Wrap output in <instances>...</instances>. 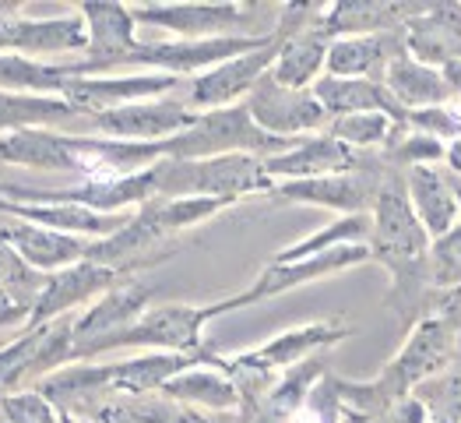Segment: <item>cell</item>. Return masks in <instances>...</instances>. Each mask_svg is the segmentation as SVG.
<instances>
[{
  "label": "cell",
  "mask_w": 461,
  "mask_h": 423,
  "mask_svg": "<svg viewBox=\"0 0 461 423\" xmlns=\"http://www.w3.org/2000/svg\"><path fill=\"white\" fill-rule=\"evenodd\" d=\"M0 53H18L32 60L88 53V25L81 11L60 18H14V7H0Z\"/></svg>",
  "instance_id": "30bf717a"
},
{
  "label": "cell",
  "mask_w": 461,
  "mask_h": 423,
  "mask_svg": "<svg viewBox=\"0 0 461 423\" xmlns=\"http://www.w3.org/2000/svg\"><path fill=\"white\" fill-rule=\"evenodd\" d=\"M158 194L155 198H222L240 201L250 194H275V180L265 170L261 155H215L197 162L162 159L158 166Z\"/></svg>",
  "instance_id": "277c9868"
},
{
  "label": "cell",
  "mask_w": 461,
  "mask_h": 423,
  "mask_svg": "<svg viewBox=\"0 0 461 423\" xmlns=\"http://www.w3.org/2000/svg\"><path fill=\"white\" fill-rule=\"evenodd\" d=\"M158 395L184 402L194 409H208V413H243V395L240 385L232 382L230 363L226 367H191L184 374H176L173 382H166Z\"/></svg>",
  "instance_id": "4316f807"
},
{
  "label": "cell",
  "mask_w": 461,
  "mask_h": 423,
  "mask_svg": "<svg viewBox=\"0 0 461 423\" xmlns=\"http://www.w3.org/2000/svg\"><path fill=\"white\" fill-rule=\"evenodd\" d=\"M426 7L429 4H412V0H335L321 18V32L331 42L394 32V29H405L412 18H420Z\"/></svg>",
  "instance_id": "d6986e66"
},
{
  "label": "cell",
  "mask_w": 461,
  "mask_h": 423,
  "mask_svg": "<svg viewBox=\"0 0 461 423\" xmlns=\"http://www.w3.org/2000/svg\"><path fill=\"white\" fill-rule=\"evenodd\" d=\"M0 420L4 423H57L60 409L39 391V388H25V391H11L0 399Z\"/></svg>",
  "instance_id": "d590c367"
},
{
  "label": "cell",
  "mask_w": 461,
  "mask_h": 423,
  "mask_svg": "<svg viewBox=\"0 0 461 423\" xmlns=\"http://www.w3.org/2000/svg\"><path fill=\"white\" fill-rule=\"evenodd\" d=\"M356 336V328L346 317H328V321H310V325H296L285 328L282 336H275L268 343H261L258 349L236 353L230 360L232 371H247V374H261V378H278L289 367L303 363L310 356L324 353V349L339 346Z\"/></svg>",
  "instance_id": "5b68a950"
},
{
  "label": "cell",
  "mask_w": 461,
  "mask_h": 423,
  "mask_svg": "<svg viewBox=\"0 0 461 423\" xmlns=\"http://www.w3.org/2000/svg\"><path fill=\"white\" fill-rule=\"evenodd\" d=\"M18 321L25 325V321H29V310H22L18 304H11V300L0 293V328H4V325H18Z\"/></svg>",
  "instance_id": "f35d334b"
},
{
  "label": "cell",
  "mask_w": 461,
  "mask_h": 423,
  "mask_svg": "<svg viewBox=\"0 0 461 423\" xmlns=\"http://www.w3.org/2000/svg\"><path fill=\"white\" fill-rule=\"evenodd\" d=\"M398 127L402 124L387 114H348L335 116L328 124V134L346 142L348 149H356V152H384Z\"/></svg>",
  "instance_id": "1f68e13d"
},
{
  "label": "cell",
  "mask_w": 461,
  "mask_h": 423,
  "mask_svg": "<svg viewBox=\"0 0 461 423\" xmlns=\"http://www.w3.org/2000/svg\"><path fill=\"white\" fill-rule=\"evenodd\" d=\"M447 317L461 328V286L458 290H447V293H433L429 297V308H426V317Z\"/></svg>",
  "instance_id": "74e56055"
},
{
  "label": "cell",
  "mask_w": 461,
  "mask_h": 423,
  "mask_svg": "<svg viewBox=\"0 0 461 423\" xmlns=\"http://www.w3.org/2000/svg\"><path fill=\"white\" fill-rule=\"evenodd\" d=\"M409 53L429 68H447L461 60V4L444 0L429 4L420 18L405 25Z\"/></svg>",
  "instance_id": "603a6c76"
},
{
  "label": "cell",
  "mask_w": 461,
  "mask_h": 423,
  "mask_svg": "<svg viewBox=\"0 0 461 423\" xmlns=\"http://www.w3.org/2000/svg\"><path fill=\"white\" fill-rule=\"evenodd\" d=\"M370 233H374V216H339L324 230L310 233L307 240L278 251L271 262H303V258L335 251V247H348V244H366L370 247Z\"/></svg>",
  "instance_id": "4dcf8cb0"
},
{
  "label": "cell",
  "mask_w": 461,
  "mask_h": 423,
  "mask_svg": "<svg viewBox=\"0 0 461 423\" xmlns=\"http://www.w3.org/2000/svg\"><path fill=\"white\" fill-rule=\"evenodd\" d=\"M328 46L331 39L321 32V25L282 39L268 75L285 88H313L328 71Z\"/></svg>",
  "instance_id": "f1b7e54d"
},
{
  "label": "cell",
  "mask_w": 461,
  "mask_h": 423,
  "mask_svg": "<svg viewBox=\"0 0 461 423\" xmlns=\"http://www.w3.org/2000/svg\"><path fill=\"white\" fill-rule=\"evenodd\" d=\"M405 188H409V201L416 208V219L423 223L429 240L444 236L461 223L458 198L451 188L447 166H412V170H405Z\"/></svg>",
  "instance_id": "d4e9b609"
},
{
  "label": "cell",
  "mask_w": 461,
  "mask_h": 423,
  "mask_svg": "<svg viewBox=\"0 0 461 423\" xmlns=\"http://www.w3.org/2000/svg\"><path fill=\"white\" fill-rule=\"evenodd\" d=\"M313 96L317 103L324 106V114L331 116H348V114H387L394 116L398 124H405V110L402 103L387 92L384 81H374V78H335L324 75L313 85Z\"/></svg>",
  "instance_id": "cb8c5ba5"
},
{
  "label": "cell",
  "mask_w": 461,
  "mask_h": 423,
  "mask_svg": "<svg viewBox=\"0 0 461 423\" xmlns=\"http://www.w3.org/2000/svg\"><path fill=\"white\" fill-rule=\"evenodd\" d=\"M278 11L271 4H134L131 14L138 25L166 29L176 39H265L275 36Z\"/></svg>",
  "instance_id": "7a4b0ae2"
},
{
  "label": "cell",
  "mask_w": 461,
  "mask_h": 423,
  "mask_svg": "<svg viewBox=\"0 0 461 423\" xmlns=\"http://www.w3.org/2000/svg\"><path fill=\"white\" fill-rule=\"evenodd\" d=\"M402 53H409V36H405V29L377 32V36L335 39V42L328 46V71H324V75L384 81L387 64L398 60Z\"/></svg>",
  "instance_id": "ffe728a7"
},
{
  "label": "cell",
  "mask_w": 461,
  "mask_h": 423,
  "mask_svg": "<svg viewBox=\"0 0 461 423\" xmlns=\"http://www.w3.org/2000/svg\"><path fill=\"white\" fill-rule=\"evenodd\" d=\"M363 262H370V247H366V244L335 247V251L313 254V258H303V262H268L243 293L230 297V304H232V310L250 308V304L282 297V293H289V290H296V286H310V282H317V279H324V275H339V271L352 269V265H363Z\"/></svg>",
  "instance_id": "8fae6325"
},
{
  "label": "cell",
  "mask_w": 461,
  "mask_h": 423,
  "mask_svg": "<svg viewBox=\"0 0 461 423\" xmlns=\"http://www.w3.org/2000/svg\"><path fill=\"white\" fill-rule=\"evenodd\" d=\"M0 240L11 244L29 265L42 275L60 269H71L77 262H88L92 240L88 236H75V233L46 230L39 223H25V219H11L0 216Z\"/></svg>",
  "instance_id": "ac0fdd59"
},
{
  "label": "cell",
  "mask_w": 461,
  "mask_h": 423,
  "mask_svg": "<svg viewBox=\"0 0 461 423\" xmlns=\"http://www.w3.org/2000/svg\"><path fill=\"white\" fill-rule=\"evenodd\" d=\"M243 106L250 110L261 131L278 134V138H310L313 131L331 124V116L317 103L313 88H285L271 75L258 81V88L247 96Z\"/></svg>",
  "instance_id": "9c48e42d"
},
{
  "label": "cell",
  "mask_w": 461,
  "mask_h": 423,
  "mask_svg": "<svg viewBox=\"0 0 461 423\" xmlns=\"http://www.w3.org/2000/svg\"><path fill=\"white\" fill-rule=\"evenodd\" d=\"M451 173V170H447ZM451 188H455V198H458V216H461V177L458 173H451Z\"/></svg>",
  "instance_id": "60d3db41"
},
{
  "label": "cell",
  "mask_w": 461,
  "mask_h": 423,
  "mask_svg": "<svg viewBox=\"0 0 461 423\" xmlns=\"http://www.w3.org/2000/svg\"><path fill=\"white\" fill-rule=\"evenodd\" d=\"M328 374V360L317 353L275 378V385L247 409V423H300L310 391Z\"/></svg>",
  "instance_id": "44dd1931"
},
{
  "label": "cell",
  "mask_w": 461,
  "mask_h": 423,
  "mask_svg": "<svg viewBox=\"0 0 461 423\" xmlns=\"http://www.w3.org/2000/svg\"><path fill=\"white\" fill-rule=\"evenodd\" d=\"M426 409V423H461V360L412 391Z\"/></svg>",
  "instance_id": "836d02e7"
},
{
  "label": "cell",
  "mask_w": 461,
  "mask_h": 423,
  "mask_svg": "<svg viewBox=\"0 0 461 423\" xmlns=\"http://www.w3.org/2000/svg\"><path fill=\"white\" fill-rule=\"evenodd\" d=\"M384 173L387 162L384 155L377 152L352 173L313 177V180H285V184L275 188V194L285 198V201L331 208V212H342V216H370L374 205H377L381 184H384Z\"/></svg>",
  "instance_id": "52a82bcc"
},
{
  "label": "cell",
  "mask_w": 461,
  "mask_h": 423,
  "mask_svg": "<svg viewBox=\"0 0 461 423\" xmlns=\"http://www.w3.org/2000/svg\"><path fill=\"white\" fill-rule=\"evenodd\" d=\"M405 127L423 131L429 138L451 145L461 142V103H447V106H429V110H412L405 116Z\"/></svg>",
  "instance_id": "8d00e7d4"
},
{
  "label": "cell",
  "mask_w": 461,
  "mask_h": 423,
  "mask_svg": "<svg viewBox=\"0 0 461 423\" xmlns=\"http://www.w3.org/2000/svg\"><path fill=\"white\" fill-rule=\"evenodd\" d=\"M303 138H278L268 134L254 124L250 110L240 103V106H226V110H208V114H197L191 127L169 142H162L166 159L173 162H197V159H215V155H282L289 149H296Z\"/></svg>",
  "instance_id": "3957f363"
},
{
  "label": "cell",
  "mask_w": 461,
  "mask_h": 423,
  "mask_svg": "<svg viewBox=\"0 0 461 423\" xmlns=\"http://www.w3.org/2000/svg\"><path fill=\"white\" fill-rule=\"evenodd\" d=\"M158 282H152L149 275H127L120 279L110 293H103L92 308L81 317H75V360L77 353L113 332H123L127 325H134L145 310L152 308Z\"/></svg>",
  "instance_id": "5bb4252c"
},
{
  "label": "cell",
  "mask_w": 461,
  "mask_h": 423,
  "mask_svg": "<svg viewBox=\"0 0 461 423\" xmlns=\"http://www.w3.org/2000/svg\"><path fill=\"white\" fill-rule=\"evenodd\" d=\"M81 18L88 25V53H85V75H110L116 71L138 46V22L127 4L116 0H85Z\"/></svg>",
  "instance_id": "2e32d148"
},
{
  "label": "cell",
  "mask_w": 461,
  "mask_h": 423,
  "mask_svg": "<svg viewBox=\"0 0 461 423\" xmlns=\"http://www.w3.org/2000/svg\"><path fill=\"white\" fill-rule=\"evenodd\" d=\"M232 314L230 297L212 304H152L134 325L113 332L77 353V360L110 356L116 349H149V353H204V325Z\"/></svg>",
  "instance_id": "6da1fadb"
},
{
  "label": "cell",
  "mask_w": 461,
  "mask_h": 423,
  "mask_svg": "<svg viewBox=\"0 0 461 423\" xmlns=\"http://www.w3.org/2000/svg\"><path fill=\"white\" fill-rule=\"evenodd\" d=\"M265 39H243V36H222V39H166V42H138L134 53L120 68H149L162 75L176 78H201L204 71L226 64L240 53H250L265 46Z\"/></svg>",
  "instance_id": "8992f818"
},
{
  "label": "cell",
  "mask_w": 461,
  "mask_h": 423,
  "mask_svg": "<svg viewBox=\"0 0 461 423\" xmlns=\"http://www.w3.org/2000/svg\"><path fill=\"white\" fill-rule=\"evenodd\" d=\"M278 46H282V39L271 36L265 46H258L250 53H240L226 64L204 71L201 78H191L187 81V106L194 114H208V110L240 106L236 99L247 103V96L258 88V81L271 71V64L278 57Z\"/></svg>",
  "instance_id": "ba28073f"
},
{
  "label": "cell",
  "mask_w": 461,
  "mask_h": 423,
  "mask_svg": "<svg viewBox=\"0 0 461 423\" xmlns=\"http://www.w3.org/2000/svg\"><path fill=\"white\" fill-rule=\"evenodd\" d=\"M0 162L25 166V170H46V173H77L81 180L85 162L75 152V138L64 131H14L0 138Z\"/></svg>",
  "instance_id": "7402d4cb"
},
{
  "label": "cell",
  "mask_w": 461,
  "mask_h": 423,
  "mask_svg": "<svg viewBox=\"0 0 461 423\" xmlns=\"http://www.w3.org/2000/svg\"><path fill=\"white\" fill-rule=\"evenodd\" d=\"M384 85H387V92L402 103L405 114L458 103V99H455V88L447 85L444 71H440V68H429L423 60H416L412 53H402L398 60L387 64Z\"/></svg>",
  "instance_id": "83f0119b"
},
{
  "label": "cell",
  "mask_w": 461,
  "mask_h": 423,
  "mask_svg": "<svg viewBox=\"0 0 461 423\" xmlns=\"http://www.w3.org/2000/svg\"><path fill=\"white\" fill-rule=\"evenodd\" d=\"M366 159H370L366 152H356V149H348L346 142H339L328 131H321V134L303 138L296 149L265 159V170H268V177L275 184H285V180H313V177L352 173Z\"/></svg>",
  "instance_id": "e0dca14e"
},
{
  "label": "cell",
  "mask_w": 461,
  "mask_h": 423,
  "mask_svg": "<svg viewBox=\"0 0 461 423\" xmlns=\"http://www.w3.org/2000/svg\"><path fill=\"white\" fill-rule=\"evenodd\" d=\"M197 114L176 99H149V103H131L110 114L88 116L85 134H103V138H116V142H169L176 134H184L191 127Z\"/></svg>",
  "instance_id": "4fadbf2b"
},
{
  "label": "cell",
  "mask_w": 461,
  "mask_h": 423,
  "mask_svg": "<svg viewBox=\"0 0 461 423\" xmlns=\"http://www.w3.org/2000/svg\"><path fill=\"white\" fill-rule=\"evenodd\" d=\"M42 286H46V275L32 269L11 244L0 240V293H4L11 304H18L22 310L32 314Z\"/></svg>",
  "instance_id": "d6a6232c"
},
{
  "label": "cell",
  "mask_w": 461,
  "mask_h": 423,
  "mask_svg": "<svg viewBox=\"0 0 461 423\" xmlns=\"http://www.w3.org/2000/svg\"><path fill=\"white\" fill-rule=\"evenodd\" d=\"M120 279H123V271L110 269V265H99V262H77L71 269L50 271L36 308H32L29 321H25V328H39V325L68 317L75 308L103 297V293H110Z\"/></svg>",
  "instance_id": "9a60e30c"
},
{
  "label": "cell",
  "mask_w": 461,
  "mask_h": 423,
  "mask_svg": "<svg viewBox=\"0 0 461 423\" xmlns=\"http://www.w3.org/2000/svg\"><path fill=\"white\" fill-rule=\"evenodd\" d=\"M68 124H81L77 134H85L88 116L75 110L64 96L0 92V138L14 134V131H53V127H68Z\"/></svg>",
  "instance_id": "484cf974"
},
{
  "label": "cell",
  "mask_w": 461,
  "mask_h": 423,
  "mask_svg": "<svg viewBox=\"0 0 461 423\" xmlns=\"http://www.w3.org/2000/svg\"><path fill=\"white\" fill-rule=\"evenodd\" d=\"M444 166H447L451 173H458V177H461V142H451V145H447V155H444Z\"/></svg>",
  "instance_id": "ab89813d"
},
{
  "label": "cell",
  "mask_w": 461,
  "mask_h": 423,
  "mask_svg": "<svg viewBox=\"0 0 461 423\" xmlns=\"http://www.w3.org/2000/svg\"><path fill=\"white\" fill-rule=\"evenodd\" d=\"M184 78L162 75V71H134V75H81L64 88V99L81 110L85 116H99L131 106V103H149L166 99L173 88H180Z\"/></svg>",
  "instance_id": "7c38bea8"
},
{
  "label": "cell",
  "mask_w": 461,
  "mask_h": 423,
  "mask_svg": "<svg viewBox=\"0 0 461 423\" xmlns=\"http://www.w3.org/2000/svg\"><path fill=\"white\" fill-rule=\"evenodd\" d=\"M426 265H429V286H433V293L458 290L461 286V223L455 230L444 233V236L429 240Z\"/></svg>",
  "instance_id": "e575fe53"
},
{
  "label": "cell",
  "mask_w": 461,
  "mask_h": 423,
  "mask_svg": "<svg viewBox=\"0 0 461 423\" xmlns=\"http://www.w3.org/2000/svg\"><path fill=\"white\" fill-rule=\"evenodd\" d=\"M85 75V64H46L18 53H0V92L64 96V88Z\"/></svg>",
  "instance_id": "f546056e"
}]
</instances>
